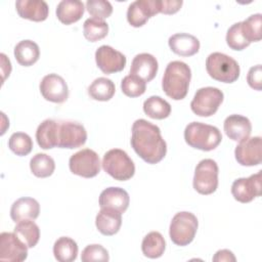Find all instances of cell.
Returning <instances> with one entry per match:
<instances>
[{
    "label": "cell",
    "mask_w": 262,
    "mask_h": 262,
    "mask_svg": "<svg viewBox=\"0 0 262 262\" xmlns=\"http://www.w3.org/2000/svg\"><path fill=\"white\" fill-rule=\"evenodd\" d=\"M131 146L134 151L147 164L161 162L167 152V144L158 126L138 119L132 125Z\"/></svg>",
    "instance_id": "obj_1"
},
{
    "label": "cell",
    "mask_w": 262,
    "mask_h": 262,
    "mask_svg": "<svg viewBox=\"0 0 262 262\" xmlns=\"http://www.w3.org/2000/svg\"><path fill=\"white\" fill-rule=\"evenodd\" d=\"M191 70L183 61H170L165 70L162 88L167 96L174 100L183 99L188 92Z\"/></svg>",
    "instance_id": "obj_2"
},
{
    "label": "cell",
    "mask_w": 262,
    "mask_h": 262,
    "mask_svg": "<svg viewBox=\"0 0 262 262\" xmlns=\"http://www.w3.org/2000/svg\"><path fill=\"white\" fill-rule=\"evenodd\" d=\"M184 139L193 148L210 151L220 144L222 134L215 126L202 122H191L184 129Z\"/></svg>",
    "instance_id": "obj_3"
},
{
    "label": "cell",
    "mask_w": 262,
    "mask_h": 262,
    "mask_svg": "<svg viewBox=\"0 0 262 262\" xmlns=\"http://www.w3.org/2000/svg\"><path fill=\"white\" fill-rule=\"evenodd\" d=\"M206 70L212 79L223 83L235 82L241 73L237 61L231 56L221 52H213L208 55L206 59Z\"/></svg>",
    "instance_id": "obj_4"
},
{
    "label": "cell",
    "mask_w": 262,
    "mask_h": 262,
    "mask_svg": "<svg viewBox=\"0 0 262 262\" xmlns=\"http://www.w3.org/2000/svg\"><path fill=\"white\" fill-rule=\"evenodd\" d=\"M102 169L114 179L126 181L133 177L135 165L127 152L120 148L107 150L102 158Z\"/></svg>",
    "instance_id": "obj_5"
},
{
    "label": "cell",
    "mask_w": 262,
    "mask_h": 262,
    "mask_svg": "<svg viewBox=\"0 0 262 262\" xmlns=\"http://www.w3.org/2000/svg\"><path fill=\"white\" fill-rule=\"evenodd\" d=\"M198 226L199 221L195 215L187 211L178 212L174 215L170 223V238L176 246H187L193 241Z\"/></svg>",
    "instance_id": "obj_6"
},
{
    "label": "cell",
    "mask_w": 262,
    "mask_h": 262,
    "mask_svg": "<svg viewBox=\"0 0 262 262\" xmlns=\"http://www.w3.org/2000/svg\"><path fill=\"white\" fill-rule=\"evenodd\" d=\"M224 98L223 92L216 87H203L196 90L190 102L191 111L199 117H211L219 108Z\"/></svg>",
    "instance_id": "obj_7"
},
{
    "label": "cell",
    "mask_w": 262,
    "mask_h": 262,
    "mask_svg": "<svg viewBox=\"0 0 262 262\" xmlns=\"http://www.w3.org/2000/svg\"><path fill=\"white\" fill-rule=\"evenodd\" d=\"M218 165L212 159L202 160L195 167L193 188L201 194H211L218 187Z\"/></svg>",
    "instance_id": "obj_8"
},
{
    "label": "cell",
    "mask_w": 262,
    "mask_h": 262,
    "mask_svg": "<svg viewBox=\"0 0 262 262\" xmlns=\"http://www.w3.org/2000/svg\"><path fill=\"white\" fill-rule=\"evenodd\" d=\"M69 167L73 174L84 177H95L100 171V160L96 151L84 148L74 154L69 161Z\"/></svg>",
    "instance_id": "obj_9"
},
{
    "label": "cell",
    "mask_w": 262,
    "mask_h": 262,
    "mask_svg": "<svg viewBox=\"0 0 262 262\" xmlns=\"http://www.w3.org/2000/svg\"><path fill=\"white\" fill-rule=\"evenodd\" d=\"M86 140L87 131L83 125L71 121L58 122L57 147L78 148L84 145Z\"/></svg>",
    "instance_id": "obj_10"
},
{
    "label": "cell",
    "mask_w": 262,
    "mask_h": 262,
    "mask_svg": "<svg viewBox=\"0 0 262 262\" xmlns=\"http://www.w3.org/2000/svg\"><path fill=\"white\" fill-rule=\"evenodd\" d=\"M28 246L14 232H2L0 234L1 261H25L28 257Z\"/></svg>",
    "instance_id": "obj_11"
},
{
    "label": "cell",
    "mask_w": 262,
    "mask_h": 262,
    "mask_svg": "<svg viewBox=\"0 0 262 262\" xmlns=\"http://www.w3.org/2000/svg\"><path fill=\"white\" fill-rule=\"evenodd\" d=\"M261 172L258 171L249 177L237 178L231 185V193L239 203H250L255 198L261 195Z\"/></svg>",
    "instance_id": "obj_12"
},
{
    "label": "cell",
    "mask_w": 262,
    "mask_h": 262,
    "mask_svg": "<svg viewBox=\"0 0 262 262\" xmlns=\"http://www.w3.org/2000/svg\"><path fill=\"white\" fill-rule=\"evenodd\" d=\"M262 138L260 136L248 137L241 141L234 149L236 162L242 166H257L262 160Z\"/></svg>",
    "instance_id": "obj_13"
},
{
    "label": "cell",
    "mask_w": 262,
    "mask_h": 262,
    "mask_svg": "<svg viewBox=\"0 0 262 262\" xmlns=\"http://www.w3.org/2000/svg\"><path fill=\"white\" fill-rule=\"evenodd\" d=\"M95 61L99 70L108 75L123 71L126 66V56L108 45H101L95 51Z\"/></svg>",
    "instance_id": "obj_14"
},
{
    "label": "cell",
    "mask_w": 262,
    "mask_h": 262,
    "mask_svg": "<svg viewBox=\"0 0 262 262\" xmlns=\"http://www.w3.org/2000/svg\"><path fill=\"white\" fill-rule=\"evenodd\" d=\"M40 92L48 101L62 103L69 97V88L64 79L57 74H49L40 82Z\"/></svg>",
    "instance_id": "obj_15"
},
{
    "label": "cell",
    "mask_w": 262,
    "mask_h": 262,
    "mask_svg": "<svg viewBox=\"0 0 262 262\" xmlns=\"http://www.w3.org/2000/svg\"><path fill=\"white\" fill-rule=\"evenodd\" d=\"M159 9V0H136L128 6L127 20L134 28L142 27L148 18L160 13Z\"/></svg>",
    "instance_id": "obj_16"
},
{
    "label": "cell",
    "mask_w": 262,
    "mask_h": 262,
    "mask_svg": "<svg viewBox=\"0 0 262 262\" xmlns=\"http://www.w3.org/2000/svg\"><path fill=\"white\" fill-rule=\"evenodd\" d=\"M158 69L159 64L157 58L152 54L144 52L134 56L131 62L130 74L148 83L156 77Z\"/></svg>",
    "instance_id": "obj_17"
},
{
    "label": "cell",
    "mask_w": 262,
    "mask_h": 262,
    "mask_svg": "<svg viewBox=\"0 0 262 262\" xmlns=\"http://www.w3.org/2000/svg\"><path fill=\"white\" fill-rule=\"evenodd\" d=\"M224 132L233 141H243L250 137L252 124L247 117L242 115H230L224 120Z\"/></svg>",
    "instance_id": "obj_18"
},
{
    "label": "cell",
    "mask_w": 262,
    "mask_h": 262,
    "mask_svg": "<svg viewBox=\"0 0 262 262\" xmlns=\"http://www.w3.org/2000/svg\"><path fill=\"white\" fill-rule=\"evenodd\" d=\"M15 8L21 18L33 21H43L49 13L48 4L43 0H17Z\"/></svg>",
    "instance_id": "obj_19"
},
{
    "label": "cell",
    "mask_w": 262,
    "mask_h": 262,
    "mask_svg": "<svg viewBox=\"0 0 262 262\" xmlns=\"http://www.w3.org/2000/svg\"><path fill=\"white\" fill-rule=\"evenodd\" d=\"M130 198L128 192L121 187H107L103 189L99 195L100 208H111L125 213L128 209Z\"/></svg>",
    "instance_id": "obj_20"
},
{
    "label": "cell",
    "mask_w": 262,
    "mask_h": 262,
    "mask_svg": "<svg viewBox=\"0 0 262 262\" xmlns=\"http://www.w3.org/2000/svg\"><path fill=\"white\" fill-rule=\"evenodd\" d=\"M95 225L103 235L116 234L122 225V213L111 208H100L95 218Z\"/></svg>",
    "instance_id": "obj_21"
},
{
    "label": "cell",
    "mask_w": 262,
    "mask_h": 262,
    "mask_svg": "<svg viewBox=\"0 0 262 262\" xmlns=\"http://www.w3.org/2000/svg\"><path fill=\"white\" fill-rule=\"evenodd\" d=\"M168 44L170 49L180 56H191L199 52L200 41L193 35L187 33H177L172 35Z\"/></svg>",
    "instance_id": "obj_22"
},
{
    "label": "cell",
    "mask_w": 262,
    "mask_h": 262,
    "mask_svg": "<svg viewBox=\"0 0 262 262\" xmlns=\"http://www.w3.org/2000/svg\"><path fill=\"white\" fill-rule=\"evenodd\" d=\"M40 213V205L33 198H19L10 208V217L15 223L21 220H35Z\"/></svg>",
    "instance_id": "obj_23"
},
{
    "label": "cell",
    "mask_w": 262,
    "mask_h": 262,
    "mask_svg": "<svg viewBox=\"0 0 262 262\" xmlns=\"http://www.w3.org/2000/svg\"><path fill=\"white\" fill-rule=\"evenodd\" d=\"M85 6L80 0H62L56 6V16L64 25L78 21L84 14Z\"/></svg>",
    "instance_id": "obj_24"
},
{
    "label": "cell",
    "mask_w": 262,
    "mask_h": 262,
    "mask_svg": "<svg viewBox=\"0 0 262 262\" xmlns=\"http://www.w3.org/2000/svg\"><path fill=\"white\" fill-rule=\"evenodd\" d=\"M58 122L52 119L44 120L36 130V139L43 149H50L57 146Z\"/></svg>",
    "instance_id": "obj_25"
},
{
    "label": "cell",
    "mask_w": 262,
    "mask_h": 262,
    "mask_svg": "<svg viewBox=\"0 0 262 262\" xmlns=\"http://www.w3.org/2000/svg\"><path fill=\"white\" fill-rule=\"evenodd\" d=\"M14 57L20 66H33L40 57L38 44L32 40H23L18 42L14 47Z\"/></svg>",
    "instance_id": "obj_26"
},
{
    "label": "cell",
    "mask_w": 262,
    "mask_h": 262,
    "mask_svg": "<svg viewBox=\"0 0 262 262\" xmlns=\"http://www.w3.org/2000/svg\"><path fill=\"white\" fill-rule=\"evenodd\" d=\"M166 249V242L164 236L158 231L147 233L141 243V251L143 255L150 259L160 258Z\"/></svg>",
    "instance_id": "obj_27"
},
{
    "label": "cell",
    "mask_w": 262,
    "mask_h": 262,
    "mask_svg": "<svg viewBox=\"0 0 262 262\" xmlns=\"http://www.w3.org/2000/svg\"><path fill=\"white\" fill-rule=\"evenodd\" d=\"M116 87L114 82L105 77L95 79L88 87L89 96L98 101H107L115 95Z\"/></svg>",
    "instance_id": "obj_28"
},
{
    "label": "cell",
    "mask_w": 262,
    "mask_h": 262,
    "mask_svg": "<svg viewBox=\"0 0 262 262\" xmlns=\"http://www.w3.org/2000/svg\"><path fill=\"white\" fill-rule=\"evenodd\" d=\"M53 255L59 262H72L77 258L78 245L73 238L61 236L53 245Z\"/></svg>",
    "instance_id": "obj_29"
},
{
    "label": "cell",
    "mask_w": 262,
    "mask_h": 262,
    "mask_svg": "<svg viewBox=\"0 0 262 262\" xmlns=\"http://www.w3.org/2000/svg\"><path fill=\"white\" fill-rule=\"evenodd\" d=\"M143 112L151 119L163 120L170 116L171 105L161 96L152 95L143 102Z\"/></svg>",
    "instance_id": "obj_30"
},
{
    "label": "cell",
    "mask_w": 262,
    "mask_h": 262,
    "mask_svg": "<svg viewBox=\"0 0 262 262\" xmlns=\"http://www.w3.org/2000/svg\"><path fill=\"white\" fill-rule=\"evenodd\" d=\"M13 232L28 246V248H34L40 238L39 226L31 219L17 222Z\"/></svg>",
    "instance_id": "obj_31"
},
{
    "label": "cell",
    "mask_w": 262,
    "mask_h": 262,
    "mask_svg": "<svg viewBox=\"0 0 262 262\" xmlns=\"http://www.w3.org/2000/svg\"><path fill=\"white\" fill-rule=\"evenodd\" d=\"M32 173L39 178H46L53 174L55 170L54 160L46 154H36L30 161Z\"/></svg>",
    "instance_id": "obj_32"
},
{
    "label": "cell",
    "mask_w": 262,
    "mask_h": 262,
    "mask_svg": "<svg viewBox=\"0 0 262 262\" xmlns=\"http://www.w3.org/2000/svg\"><path fill=\"white\" fill-rule=\"evenodd\" d=\"M107 33L108 25L102 19L91 17L84 21L83 34L84 37L90 42H96L103 39L106 37Z\"/></svg>",
    "instance_id": "obj_33"
},
{
    "label": "cell",
    "mask_w": 262,
    "mask_h": 262,
    "mask_svg": "<svg viewBox=\"0 0 262 262\" xmlns=\"http://www.w3.org/2000/svg\"><path fill=\"white\" fill-rule=\"evenodd\" d=\"M242 24V32L245 38L250 42L260 41L262 38L261 34V24H262V15L261 13H255L250 15L245 20L241 21Z\"/></svg>",
    "instance_id": "obj_34"
},
{
    "label": "cell",
    "mask_w": 262,
    "mask_h": 262,
    "mask_svg": "<svg viewBox=\"0 0 262 262\" xmlns=\"http://www.w3.org/2000/svg\"><path fill=\"white\" fill-rule=\"evenodd\" d=\"M8 147L16 156H27L33 149V140L27 133L15 132L9 137Z\"/></svg>",
    "instance_id": "obj_35"
},
{
    "label": "cell",
    "mask_w": 262,
    "mask_h": 262,
    "mask_svg": "<svg viewBox=\"0 0 262 262\" xmlns=\"http://www.w3.org/2000/svg\"><path fill=\"white\" fill-rule=\"evenodd\" d=\"M122 92L129 97H138L146 90V82L134 75H127L121 81Z\"/></svg>",
    "instance_id": "obj_36"
},
{
    "label": "cell",
    "mask_w": 262,
    "mask_h": 262,
    "mask_svg": "<svg viewBox=\"0 0 262 262\" xmlns=\"http://www.w3.org/2000/svg\"><path fill=\"white\" fill-rule=\"evenodd\" d=\"M226 43L227 45L233 49L241 51L248 47L251 43L245 38L242 32V24L241 21L233 24L226 33Z\"/></svg>",
    "instance_id": "obj_37"
},
{
    "label": "cell",
    "mask_w": 262,
    "mask_h": 262,
    "mask_svg": "<svg viewBox=\"0 0 262 262\" xmlns=\"http://www.w3.org/2000/svg\"><path fill=\"white\" fill-rule=\"evenodd\" d=\"M86 9L94 18L102 20L113 13V6L106 0H88L86 2Z\"/></svg>",
    "instance_id": "obj_38"
},
{
    "label": "cell",
    "mask_w": 262,
    "mask_h": 262,
    "mask_svg": "<svg viewBox=\"0 0 262 262\" xmlns=\"http://www.w3.org/2000/svg\"><path fill=\"white\" fill-rule=\"evenodd\" d=\"M81 260L83 262H107L110 260L108 252L101 245L93 244L88 245L81 254Z\"/></svg>",
    "instance_id": "obj_39"
},
{
    "label": "cell",
    "mask_w": 262,
    "mask_h": 262,
    "mask_svg": "<svg viewBox=\"0 0 262 262\" xmlns=\"http://www.w3.org/2000/svg\"><path fill=\"white\" fill-rule=\"evenodd\" d=\"M247 82L249 86L255 90L262 89V68L261 64L252 67L247 75Z\"/></svg>",
    "instance_id": "obj_40"
},
{
    "label": "cell",
    "mask_w": 262,
    "mask_h": 262,
    "mask_svg": "<svg viewBox=\"0 0 262 262\" xmlns=\"http://www.w3.org/2000/svg\"><path fill=\"white\" fill-rule=\"evenodd\" d=\"M182 0H159L160 13L173 14L176 13L182 6Z\"/></svg>",
    "instance_id": "obj_41"
},
{
    "label": "cell",
    "mask_w": 262,
    "mask_h": 262,
    "mask_svg": "<svg viewBox=\"0 0 262 262\" xmlns=\"http://www.w3.org/2000/svg\"><path fill=\"white\" fill-rule=\"evenodd\" d=\"M235 260L236 259H235L233 253L226 249L217 251L213 257V261H215V262H234Z\"/></svg>",
    "instance_id": "obj_42"
},
{
    "label": "cell",
    "mask_w": 262,
    "mask_h": 262,
    "mask_svg": "<svg viewBox=\"0 0 262 262\" xmlns=\"http://www.w3.org/2000/svg\"><path fill=\"white\" fill-rule=\"evenodd\" d=\"M1 57V72H2V83L5 81L7 77H9L11 72V63L10 60L4 53L0 54Z\"/></svg>",
    "instance_id": "obj_43"
}]
</instances>
